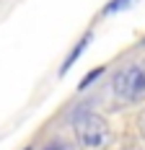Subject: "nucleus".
<instances>
[{"instance_id":"obj_1","label":"nucleus","mask_w":145,"mask_h":150,"mask_svg":"<svg viewBox=\"0 0 145 150\" xmlns=\"http://www.w3.org/2000/svg\"><path fill=\"white\" fill-rule=\"evenodd\" d=\"M72 135L78 140V145L83 150H104L112 140V129L101 114H96L93 109H75L70 117Z\"/></svg>"},{"instance_id":"obj_2","label":"nucleus","mask_w":145,"mask_h":150,"mask_svg":"<svg viewBox=\"0 0 145 150\" xmlns=\"http://www.w3.org/2000/svg\"><path fill=\"white\" fill-rule=\"evenodd\" d=\"M112 91H114L119 104H143L145 101V65L143 62H130L119 67L112 78Z\"/></svg>"},{"instance_id":"obj_3","label":"nucleus","mask_w":145,"mask_h":150,"mask_svg":"<svg viewBox=\"0 0 145 150\" xmlns=\"http://www.w3.org/2000/svg\"><path fill=\"white\" fill-rule=\"evenodd\" d=\"M88 42H91V34H86V36H83V39L78 42V47L72 49V54H70V57H68V62H65V65L60 67V73H65V70H70V67H72V62L78 60V57H80V52L86 49V44H88Z\"/></svg>"},{"instance_id":"obj_4","label":"nucleus","mask_w":145,"mask_h":150,"mask_svg":"<svg viewBox=\"0 0 145 150\" xmlns=\"http://www.w3.org/2000/svg\"><path fill=\"white\" fill-rule=\"evenodd\" d=\"M130 3H132V0H112V3L104 8V13H106V16H112V13H117V11H122V8H127Z\"/></svg>"},{"instance_id":"obj_5","label":"nucleus","mask_w":145,"mask_h":150,"mask_svg":"<svg viewBox=\"0 0 145 150\" xmlns=\"http://www.w3.org/2000/svg\"><path fill=\"white\" fill-rule=\"evenodd\" d=\"M42 150H72V148L68 145V142H62V140H49Z\"/></svg>"},{"instance_id":"obj_6","label":"nucleus","mask_w":145,"mask_h":150,"mask_svg":"<svg viewBox=\"0 0 145 150\" xmlns=\"http://www.w3.org/2000/svg\"><path fill=\"white\" fill-rule=\"evenodd\" d=\"M135 124H137V132H140V137L145 140V109L137 114V122H135Z\"/></svg>"}]
</instances>
